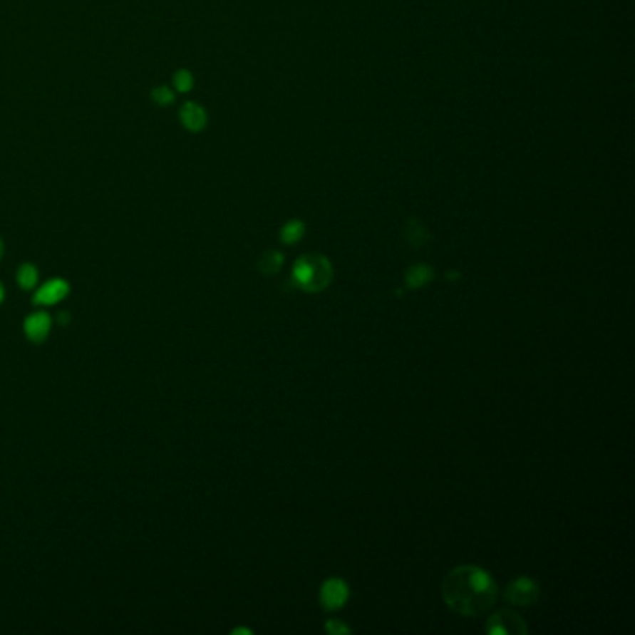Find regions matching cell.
Masks as SVG:
<instances>
[{
    "label": "cell",
    "mask_w": 635,
    "mask_h": 635,
    "mask_svg": "<svg viewBox=\"0 0 635 635\" xmlns=\"http://www.w3.org/2000/svg\"><path fill=\"white\" fill-rule=\"evenodd\" d=\"M4 296H6V294H4V287H2V284H0V304L4 302Z\"/></svg>",
    "instance_id": "18"
},
{
    "label": "cell",
    "mask_w": 635,
    "mask_h": 635,
    "mask_svg": "<svg viewBox=\"0 0 635 635\" xmlns=\"http://www.w3.org/2000/svg\"><path fill=\"white\" fill-rule=\"evenodd\" d=\"M231 634H233V635H237V634H248V635H250L252 631L246 630V628H239V630H233V631H231Z\"/></svg>",
    "instance_id": "17"
},
{
    "label": "cell",
    "mask_w": 635,
    "mask_h": 635,
    "mask_svg": "<svg viewBox=\"0 0 635 635\" xmlns=\"http://www.w3.org/2000/svg\"><path fill=\"white\" fill-rule=\"evenodd\" d=\"M306 233V226H304L302 220H289L282 229H279V239L285 244H294L299 242L300 239Z\"/></svg>",
    "instance_id": "12"
},
{
    "label": "cell",
    "mask_w": 635,
    "mask_h": 635,
    "mask_svg": "<svg viewBox=\"0 0 635 635\" xmlns=\"http://www.w3.org/2000/svg\"><path fill=\"white\" fill-rule=\"evenodd\" d=\"M192 86L194 77L188 69H177V71L173 73V88H175V92L188 93L192 90Z\"/></svg>",
    "instance_id": "14"
},
{
    "label": "cell",
    "mask_w": 635,
    "mask_h": 635,
    "mask_svg": "<svg viewBox=\"0 0 635 635\" xmlns=\"http://www.w3.org/2000/svg\"><path fill=\"white\" fill-rule=\"evenodd\" d=\"M434 279V269L427 263H418L406 269L404 272V284L408 289H419L428 285Z\"/></svg>",
    "instance_id": "10"
},
{
    "label": "cell",
    "mask_w": 635,
    "mask_h": 635,
    "mask_svg": "<svg viewBox=\"0 0 635 635\" xmlns=\"http://www.w3.org/2000/svg\"><path fill=\"white\" fill-rule=\"evenodd\" d=\"M324 630H326L330 635H346L352 631L351 628L345 624V622L336 621V619H330V621H326V624H324Z\"/></svg>",
    "instance_id": "16"
},
{
    "label": "cell",
    "mask_w": 635,
    "mask_h": 635,
    "mask_svg": "<svg viewBox=\"0 0 635 635\" xmlns=\"http://www.w3.org/2000/svg\"><path fill=\"white\" fill-rule=\"evenodd\" d=\"M179 120L183 123V127L190 133H200L207 127V112L202 105H197L194 101H187L181 110H179Z\"/></svg>",
    "instance_id": "8"
},
{
    "label": "cell",
    "mask_w": 635,
    "mask_h": 635,
    "mask_svg": "<svg viewBox=\"0 0 635 635\" xmlns=\"http://www.w3.org/2000/svg\"><path fill=\"white\" fill-rule=\"evenodd\" d=\"M293 284L306 293H321L334 279V267L321 254L302 255L293 267Z\"/></svg>",
    "instance_id": "2"
},
{
    "label": "cell",
    "mask_w": 635,
    "mask_h": 635,
    "mask_svg": "<svg viewBox=\"0 0 635 635\" xmlns=\"http://www.w3.org/2000/svg\"><path fill=\"white\" fill-rule=\"evenodd\" d=\"M540 597L539 583L527 576H520L505 587V598L509 604L520 607H530L537 604Z\"/></svg>",
    "instance_id": "3"
},
{
    "label": "cell",
    "mask_w": 635,
    "mask_h": 635,
    "mask_svg": "<svg viewBox=\"0 0 635 635\" xmlns=\"http://www.w3.org/2000/svg\"><path fill=\"white\" fill-rule=\"evenodd\" d=\"M351 597L349 585L343 582L341 577H328L326 582L321 585L319 592V602L324 611H337L341 609Z\"/></svg>",
    "instance_id": "5"
},
{
    "label": "cell",
    "mask_w": 635,
    "mask_h": 635,
    "mask_svg": "<svg viewBox=\"0 0 635 635\" xmlns=\"http://www.w3.org/2000/svg\"><path fill=\"white\" fill-rule=\"evenodd\" d=\"M2 254H4V242L0 239V259H2Z\"/></svg>",
    "instance_id": "19"
},
{
    "label": "cell",
    "mask_w": 635,
    "mask_h": 635,
    "mask_svg": "<svg viewBox=\"0 0 635 635\" xmlns=\"http://www.w3.org/2000/svg\"><path fill=\"white\" fill-rule=\"evenodd\" d=\"M68 294V282L62 278H54L38 289V293L34 294V304H38V306H54V304L62 302Z\"/></svg>",
    "instance_id": "7"
},
{
    "label": "cell",
    "mask_w": 635,
    "mask_h": 635,
    "mask_svg": "<svg viewBox=\"0 0 635 635\" xmlns=\"http://www.w3.org/2000/svg\"><path fill=\"white\" fill-rule=\"evenodd\" d=\"M403 237H404V241L408 242L410 246H414V248H421V246H425L430 242V233H428V227L425 226L423 222L419 220V218H408V220L404 222Z\"/></svg>",
    "instance_id": "9"
},
{
    "label": "cell",
    "mask_w": 635,
    "mask_h": 635,
    "mask_svg": "<svg viewBox=\"0 0 635 635\" xmlns=\"http://www.w3.org/2000/svg\"><path fill=\"white\" fill-rule=\"evenodd\" d=\"M496 579L477 564L453 568L442 582V598L451 611L462 616H479L497 600Z\"/></svg>",
    "instance_id": "1"
},
{
    "label": "cell",
    "mask_w": 635,
    "mask_h": 635,
    "mask_svg": "<svg viewBox=\"0 0 635 635\" xmlns=\"http://www.w3.org/2000/svg\"><path fill=\"white\" fill-rule=\"evenodd\" d=\"M51 326H53L51 315L45 311H36L24 319L23 330L24 336L29 337V341L43 343L48 337V334H51Z\"/></svg>",
    "instance_id": "6"
},
{
    "label": "cell",
    "mask_w": 635,
    "mask_h": 635,
    "mask_svg": "<svg viewBox=\"0 0 635 635\" xmlns=\"http://www.w3.org/2000/svg\"><path fill=\"white\" fill-rule=\"evenodd\" d=\"M151 99L159 106H168L175 101V92L168 86H157L151 90Z\"/></svg>",
    "instance_id": "15"
},
{
    "label": "cell",
    "mask_w": 635,
    "mask_h": 635,
    "mask_svg": "<svg viewBox=\"0 0 635 635\" xmlns=\"http://www.w3.org/2000/svg\"><path fill=\"white\" fill-rule=\"evenodd\" d=\"M486 634L490 635H525L527 634V624L518 613L510 609H501L494 613L486 622Z\"/></svg>",
    "instance_id": "4"
},
{
    "label": "cell",
    "mask_w": 635,
    "mask_h": 635,
    "mask_svg": "<svg viewBox=\"0 0 635 635\" xmlns=\"http://www.w3.org/2000/svg\"><path fill=\"white\" fill-rule=\"evenodd\" d=\"M38 278H39V272L32 263H23L17 270V282H19L21 287L24 291H32L38 284Z\"/></svg>",
    "instance_id": "13"
},
{
    "label": "cell",
    "mask_w": 635,
    "mask_h": 635,
    "mask_svg": "<svg viewBox=\"0 0 635 635\" xmlns=\"http://www.w3.org/2000/svg\"><path fill=\"white\" fill-rule=\"evenodd\" d=\"M282 267H284V254L278 250L263 252L259 255V259H257V269H259L261 274L265 276L278 274Z\"/></svg>",
    "instance_id": "11"
}]
</instances>
